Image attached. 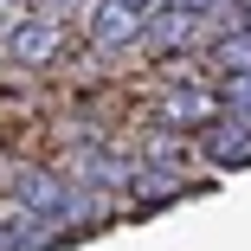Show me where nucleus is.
<instances>
[{
	"label": "nucleus",
	"mask_w": 251,
	"mask_h": 251,
	"mask_svg": "<svg viewBox=\"0 0 251 251\" xmlns=\"http://www.w3.org/2000/svg\"><path fill=\"white\" fill-rule=\"evenodd\" d=\"M251 168V0H0V251H65Z\"/></svg>",
	"instance_id": "f257e3e1"
}]
</instances>
